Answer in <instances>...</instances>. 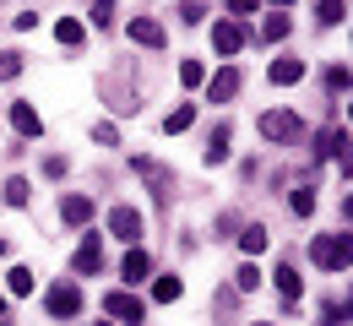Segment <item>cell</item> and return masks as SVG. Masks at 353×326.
Instances as JSON below:
<instances>
[{"instance_id":"6da1fadb","label":"cell","mask_w":353,"mask_h":326,"mask_svg":"<svg viewBox=\"0 0 353 326\" xmlns=\"http://www.w3.org/2000/svg\"><path fill=\"white\" fill-rule=\"evenodd\" d=\"M310 261H315L321 272H343V267H353V234H315Z\"/></svg>"},{"instance_id":"7a4b0ae2","label":"cell","mask_w":353,"mask_h":326,"mask_svg":"<svg viewBox=\"0 0 353 326\" xmlns=\"http://www.w3.org/2000/svg\"><path fill=\"white\" fill-rule=\"evenodd\" d=\"M44 310L54 316V321H71V316H82V288L77 283H54L44 294Z\"/></svg>"},{"instance_id":"3957f363","label":"cell","mask_w":353,"mask_h":326,"mask_svg":"<svg viewBox=\"0 0 353 326\" xmlns=\"http://www.w3.org/2000/svg\"><path fill=\"white\" fill-rule=\"evenodd\" d=\"M103 310H109V321H120V326H141V316H147L131 288H114V294L103 299Z\"/></svg>"},{"instance_id":"277c9868","label":"cell","mask_w":353,"mask_h":326,"mask_svg":"<svg viewBox=\"0 0 353 326\" xmlns=\"http://www.w3.org/2000/svg\"><path fill=\"white\" fill-rule=\"evenodd\" d=\"M261 136L266 141H294L299 136V114H294V109H266L261 114Z\"/></svg>"},{"instance_id":"5b68a950","label":"cell","mask_w":353,"mask_h":326,"mask_svg":"<svg viewBox=\"0 0 353 326\" xmlns=\"http://www.w3.org/2000/svg\"><path fill=\"white\" fill-rule=\"evenodd\" d=\"M109 234H114L120 245H136V239H141V212H136V207H114V212H109Z\"/></svg>"},{"instance_id":"8992f818","label":"cell","mask_w":353,"mask_h":326,"mask_svg":"<svg viewBox=\"0 0 353 326\" xmlns=\"http://www.w3.org/2000/svg\"><path fill=\"white\" fill-rule=\"evenodd\" d=\"M239 82H245V77H239V65H223L218 77L207 82V103H228V98L239 93Z\"/></svg>"},{"instance_id":"52a82bcc","label":"cell","mask_w":353,"mask_h":326,"mask_svg":"<svg viewBox=\"0 0 353 326\" xmlns=\"http://www.w3.org/2000/svg\"><path fill=\"white\" fill-rule=\"evenodd\" d=\"M212 49H218V54H239V49H245V28H239L234 17H228V22H212Z\"/></svg>"},{"instance_id":"ba28073f","label":"cell","mask_w":353,"mask_h":326,"mask_svg":"<svg viewBox=\"0 0 353 326\" xmlns=\"http://www.w3.org/2000/svg\"><path fill=\"white\" fill-rule=\"evenodd\" d=\"M125 33H131L141 49H163V39H169V33H163V22H152V17H131V28H125Z\"/></svg>"},{"instance_id":"9c48e42d","label":"cell","mask_w":353,"mask_h":326,"mask_svg":"<svg viewBox=\"0 0 353 326\" xmlns=\"http://www.w3.org/2000/svg\"><path fill=\"white\" fill-rule=\"evenodd\" d=\"M147 272H152L147 250H141V245H131V250H125V261H120V278H125V288H131V283H141Z\"/></svg>"},{"instance_id":"30bf717a","label":"cell","mask_w":353,"mask_h":326,"mask_svg":"<svg viewBox=\"0 0 353 326\" xmlns=\"http://www.w3.org/2000/svg\"><path fill=\"white\" fill-rule=\"evenodd\" d=\"M60 218H65L71 229H88V218H92V196H65V201H60Z\"/></svg>"},{"instance_id":"8fae6325","label":"cell","mask_w":353,"mask_h":326,"mask_svg":"<svg viewBox=\"0 0 353 326\" xmlns=\"http://www.w3.org/2000/svg\"><path fill=\"white\" fill-rule=\"evenodd\" d=\"M103 267V245H98V234H82V245H77V272H98Z\"/></svg>"},{"instance_id":"7c38bea8","label":"cell","mask_w":353,"mask_h":326,"mask_svg":"<svg viewBox=\"0 0 353 326\" xmlns=\"http://www.w3.org/2000/svg\"><path fill=\"white\" fill-rule=\"evenodd\" d=\"M277 88H294L299 77H305V60H294V54H283V60H272V71H266Z\"/></svg>"},{"instance_id":"4fadbf2b","label":"cell","mask_w":353,"mask_h":326,"mask_svg":"<svg viewBox=\"0 0 353 326\" xmlns=\"http://www.w3.org/2000/svg\"><path fill=\"white\" fill-rule=\"evenodd\" d=\"M11 125H17V136H39L44 131V120H39L33 103H11Z\"/></svg>"},{"instance_id":"5bb4252c","label":"cell","mask_w":353,"mask_h":326,"mask_svg":"<svg viewBox=\"0 0 353 326\" xmlns=\"http://www.w3.org/2000/svg\"><path fill=\"white\" fill-rule=\"evenodd\" d=\"M343 17H348V0H315V22L321 28H337Z\"/></svg>"},{"instance_id":"9a60e30c","label":"cell","mask_w":353,"mask_h":326,"mask_svg":"<svg viewBox=\"0 0 353 326\" xmlns=\"http://www.w3.org/2000/svg\"><path fill=\"white\" fill-rule=\"evenodd\" d=\"M190 125H196V103H179V109H169V120H163V131H169V136L190 131Z\"/></svg>"},{"instance_id":"2e32d148","label":"cell","mask_w":353,"mask_h":326,"mask_svg":"<svg viewBox=\"0 0 353 326\" xmlns=\"http://www.w3.org/2000/svg\"><path fill=\"white\" fill-rule=\"evenodd\" d=\"M266 245H272V234H266V229H261V223H250V229L239 234V250H245V256H261Z\"/></svg>"},{"instance_id":"e0dca14e","label":"cell","mask_w":353,"mask_h":326,"mask_svg":"<svg viewBox=\"0 0 353 326\" xmlns=\"http://www.w3.org/2000/svg\"><path fill=\"white\" fill-rule=\"evenodd\" d=\"M179 294H185V283H179V278H174V272H163V278L152 283V299H158V305H174Z\"/></svg>"},{"instance_id":"ac0fdd59","label":"cell","mask_w":353,"mask_h":326,"mask_svg":"<svg viewBox=\"0 0 353 326\" xmlns=\"http://www.w3.org/2000/svg\"><path fill=\"white\" fill-rule=\"evenodd\" d=\"M272 278H277V288H283V299H288V305H294V299H299V288H305V283H299V272H294V267H288V261H283V267H277V272H272Z\"/></svg>"},{"instance_id":"d6986e66","label":"cell","mask_w":353,"mask_h":326,"mask_svg":"<svg viewBox=\"0 0 353 326\" xmlns=\"http://www.w3.org/2000/svg\"><path fill=\"white\" fill-rule=\"evenodd\" d=\"M228 136H234L228 125H218V131H212V141H207V163H228Z\"/></svg>"},{"instance_id":"ffe728a7","label":"cell","mask_w":353,"mask_h":326,"mask_svg":"<svg viewBox=\"0 0 353 326\" xmlns=\"http://www.w3.org/2000/svg\"><path fill=\"white\" fill-rule=\"evenodd\" d=\"M28 196H33V185H28L22 174H11V180H6V207H28Z\"/></svg>"},{"instance_id":"44dd1931","label":"cell","mask_w":353,"mask_h":326,"mask_svg":"<svg viewBox=\"0 0 353 326\" xmlns=\"http://www.w3.org/2000/svg\"><path fill=\"white\" fill-rule=\"evenodd\" d=\"M288 28H294V22L277 11V17H266V22H261V39H266V44H277V39H288Z\"/></svg>"},{"instance_id":"7402d4cb","label":"cell","mask_w":353,"mask_h":326,"mask_svg":"<svg viewBox=\"0 0 353 326\" xmlns=\"http://www.w3.org/2000/svg\"><path fill=\"white\" fill-rule=\"evenodd\" d=\"M234 288H239V294H256V288H261V272H256V261H245V267L234 272Z\"/></svg>"},{"instance_id":"603a6c76","label":"cell","mask_w":353,"mask_h":326,"mask_svg":"<svg viewBox=\"0 0 353 326\" xmlns=\"http://www.w3.org/2000/svg\"><path fill=\"white\" fill-rule=\"evenodd\" d=\"M288 207H294V218H310V212H315V190L299 185L294 196H288Z\"/></svg>"},{"instance_id":"cb8c5ba5","label":"cell","mask_w":353,"mask_h":326,"mask_svg":"<svg viewBox=\"0 0 353 326\" xmlns=\"http://www.w3.org/2000/svg\"><path fill=\"white\" fill-rule=\"evenodd\" d=\"M54 39H60V44H82V22H77V17H60V22H54Z\"/></svg>"},{"instance_id":"d4e9b609","label":"cell","mask_w":353,"mask_h":326,"mask_svg":"<svg viewBox=\"0 0 353 326\" xmlns=\"http://www.w3.org/2000/svg\"><path fill=\"white\" fill-rule=\"evenodd\" d=\"M179 82H185V88H201V82H207V65H201V60H179Z\"/></svg>"},{"instance_id":"484cf974","label":"cell","mask_w":353,"mask_h":326,"mask_svg":"<svg viewBox=\"0 0 353 326\" xmlns=\"http://www.w3.org/2000/svg\"><path fill=\"white\" fill-rule=\"evenodd\" d=\"M326 88H332V93H348V88H353V71H348V65H332V71H326Z\"/></svg>"},{"instance_id":"4316f807","label":"cell","mask_w":353,"mask_h":326,"mask_svg":"<svg viewBox=\"0 0 353 326\" xmlns=\"http://www.w3.org/2000/svg\"><path fill=\"white\" fill-rule=\"evenodd\" d=\"M6 283H11V294H33V272H28V267H11Z\"/></svg>"},{"instance_id":"83f0119b","label":"cell","mask_w":353,"mask_h":326,"mask_svg":"<svg viewBox=\"0 0 353 326\" xmlns=\"http://www.w3.org/2000/svg\"><path fill=\"white\" fill-rule=\"evenodd\" d=\"M201 17H207V6H201V0H185V6H179V22H190V28H196Z\"/></svg>"},{"instance_id":"f1b7e54d","label":"cell","mask_w":353,"mask_h":326,"mask_svg":"<svg viewBox=\"0 0 353 326\" xmlns=\"http://www.w3.org/2000/svg\"><path fill=\"white\" fill-rule=\"evenodd\" d=\"M0 77L17 82V77H22V54H0Z\"/></svg>"},{"instance_id":"f546056e","label":"cell","mask_w":353,"mask_h":326,"mask_svg":"<svg viewBox=\"0 0 353 326\" xmlns=\"http://www.w3.org/2000/svg\"><path fill=\"white\" fill-rule=\"evenodd\" d=\"M92 22L109 28V22H114V0H92Z\"/></svg>"},{"instance_id":"4dcf8cb0","label":"cell","mask_w":353,"mask_h":326,"mask_svg":"<svg viewBox=\"0 0 353 326\" xmlns=\"http://www.w3.org/2000/svg\"><path fill=\"white\" fill-rule=\"evenodd\" d=\"M92 141H103V147H114V141H120V131H114V125H92Z\"/></svg>"},{"instance_id":"1f68e13d","label":"cell","mask_w":353,"mask_h":326,"mask_svg":"<svg viewBox=\"0 0 353 326\" xmlns=\"http://www.w3.org/2000/svg\"><path fill=\"white\" fill-rule=\"evenodd\" d=\"M44 174H49V180H60V174H65V158H60V152H54V158H44Z\"/></svg>"},{"instance_id":"d6a6232c","label":"cell","mask_w":353,"mask_h":326,"mask_svg":"<svg viewBox=\"0 0 353 326\" xmlns=\"http://www.w3.org/2000/svg\"><path fill=\"white\" fill-rule=\"evenodd\" d=\"M223 6H228L234 17H250V11H256V0H223Z\"/></svg>"},{"instance_id":"836d02e7","label":"cell","mask_w":353,"mask_h":326,"mask_svg":"<svg viewBox=\"0 0 353 326\" xmlns=\"http://www.w3.org/2000/svg\"><path fill=\"white\" fill-rule=\"evenodd\" d=\"M343 218H348V223H353V196H348V201H343Z\"/></svg>"},{"instance_id":"e575fe53","label":"cell","mask_w":353,"mask_h":326,"mask_svg":"<svg viewBox=\"0 0 353 326\" xmlns=\"http://www.w3.org/2000/svg\"><path fill=\"white\" fill-rule=\"evenodd\" d=\"M266 6H294V0H266Z\"/></svg>"},{"instance_id":"d590c367","label":"cell","mask_w":353,"mask_h":326,"mask_svg":"<svg viewBox=\"0 0 353 326\" xmlns=\"http://www.w3.org/2000/svg\"><path fill=\"white\" fill-rule=\"evenodd\" d=\"M343 316H353V299H348V305H343Z\"/></svg>"},{"instance_id":"8d00e7d4","label":"cell","mask_w":353,"mask_h":326,"mask_svg":"<svg viewBox=\"0 0 353 326\" xmlns=\"http://www.w3.org/2000/svg\"><path fill=\"white\" fill-rule=\"evenodd\" d=\"M98 326H114V321H98Z\"/></svg>"},{"instance_id":"74e56055","label":"cell","mask_w":353,"mask_h":326,"mask_svg":"<svg viewBox=\"0 0 353 326\" xmlns=\"http://www.w3.org/2000/svg\"><path fill=\"white\" fill-rule=\"evenodd\" d=\"M0 256H6V245H0Z\"/></svg>"},{"instance_id":"f35d334b","label":"cell","mask_w":353,"mask_h":326,"mask_svg":"<svg viewBox=\"0 0 353 326\" xmlns=\"http://www.w3.org/2000/svg\"><path fill=\"white\" fill-rule=\"evenodd\" d=\"M348 120H353V109H348Z\"/></svg>"},{"instance_id":"ab89813d","label":"cell","mask_w":353,"mask_h":326,"mask_svg":"<svg viewBox=\"0 0 353 326\" xmlns=\"http://www.w3.org/2000/svg\"><path fill=\"white\" fill-rule=\"evenodd\" d=\"M256 326H266V321H256Z\"/></svg>"}]
</instances>
